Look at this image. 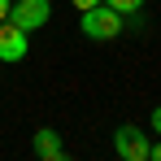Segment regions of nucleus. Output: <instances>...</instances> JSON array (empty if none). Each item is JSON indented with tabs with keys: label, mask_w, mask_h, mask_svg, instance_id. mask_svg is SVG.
I'll use <instances>...</instances> for the list:
<instances>
[{
	"label": "nucleus",
	"mask_w": 161,
	"mask_h": 161,
	"mask_svg": "<svg viewBox=\"0 0 161 161\" xmlns=\"http://www.w3.org/2000/svg\"><path fill=\"white\" fill-rule=\"evenodd\" d=\"M118 31H122V13H118L113 4L100 0V4L83 9V35H87V39H96V44H100V39H113Z\"/></svg>",
	"instance_id": "1"
},
{
	"label": "nucleus",
	"mask_w": 161,
	"mask_h": 161,
	"mask_svg": "<svg viewBox=\"0 0 161 161\" xmlns=\"http://www.w3.org/2000/svg\"><path fill=\"white\" fill-rule=\"evenodd\" d=\"M48 18H53V4H48V0H18V4H9V22L22 26L26 35L39 31Z\"/></svg>",
	"instance_id": "2"
},
{
	"label": "nucleus",
	"mask_w": 161,
	"mask_h": 161,
	"mask_svg": "<svg viewBox=\"0 0 161 161\" xmlns=\"http://www.w3.org/2000/svg\"><path fill=\"white\" fill-rule=\"evenodd\" d=\"M148 148L153 144H148V135L139 131V126H118L113 131V153L122 161H148Z\"/></svg>",
	"instance_id": "3"
},
{
	"label": "nucleus",
	"mask_w": 161,
	"mask_h": 161,
	"mask_svg": "<svg viewBox=\"0 0 161 161\" xmlns=\"http://www.w3.org/2000/svg\"><path fill=\"white\" fill-rule=\"evenodd\" d=\"M26 48H31V44H26V31L13 26V22L4 18V22H0V61H22Z\"/></svg>",
	"instance_id": "4"
},
{
	"label": "nucleus",
	"mask_w": 161,
	"mask_h": 161,
	"mask_svg": "<svg viewBox=\"0 0 161 161\" xmlns=\"http://www.w3.org/2000/svg\"><path fill=\"white\" fill-rule=\"evenodd\" d=\"M35 157H44V161H61L65 157V144H61V135L53 131V126H44V131H35Z\"/></svg>",
	"instance_id": "5"
},
{
	"label": "nucleus",
	"mask_w": 161,
	"mask_h": 161,
	"mask_svg": "<svg viewBox=\"0 0 161 161\" xmlns=\"http://www.w3.org/2000/svg\"><path fill=\"white\" fill-rule=\"evenodd\" d=\"M105 4H113V9H118V13H135V9H139V4H144V0H105Z\"/></svg>",
	"instance_id": "6"
},
{
	"label": "nucleus",
	"mask_w": 161,
	"mask_h": 161,
	"mask_svg": "<svg viewBox=\"0 0 161 161\" xmlns=\"http://www.w3.org/2000/svg\"><path fill=\"white\" fill-rule=\"evenodd\" d=\"M70 4H74V9L83 13V9H92V4H100V0H70Z\"/></svg>",
	"instance_id": "7"
},
{
	"label": "nucleus",
	"mask_w": 161,
	"mask_h": 161,
	"mask_svg": "<svg viewBox=\"0 0 161 161\" xmlns=\"http://www.w3.org/2000/svg\"><path fill=\"white\" fill-rule=\"evenodd\" d=\"M153 131H157V135H161V105H157V109H153Z\"/></svg>",
	"instance_id": "8"
},
{
	"label": "nucleus",
	"mask_w": 161,
	"mask_h": 161,
	"mask_svg": "<svg viewBox=\"0 0 161 161\" xmlns=\"http://www.w3.org/2000/svg\"><path fill=\"white\" fill-rule=\"evenodd\" d=\"M148 157H153V161H161V144H153V148H148Z\"/></svg>",
	"instance_id": "9"
},
{
	"label": "nucleus",
	"mask_w": 161,
	"mask_h": 161,
	"mask_svg": "<svg viewBox=\"0 0 161 161\" xmlns=\"http://www.w3.org/2000/svg\"><path fill=\"white\" fill-rule=\"evenodd\" d=\"M4 18H9V0H0V22H4Z\"/></svg>",
	"instance_id": "10"
}]
</instances>
